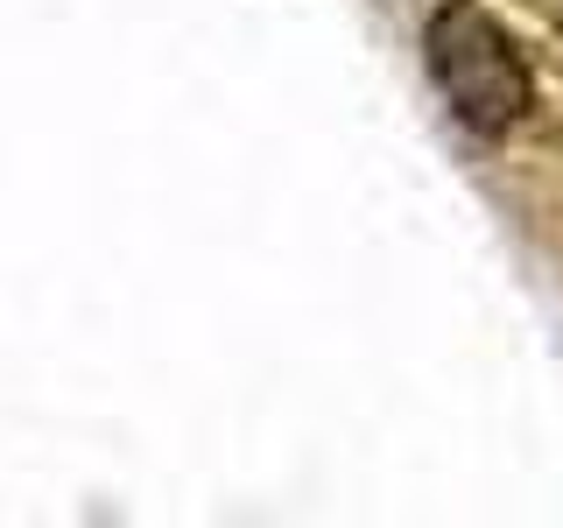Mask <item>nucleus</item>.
I'll list each match as a JSON object with an SVG mask.
<instances>
[{
    "mask_svg": "<svg viewBox=\"0 0 563 528\" xmlns=\"http://www.w3.org/2000/svg\"><path fill=\"white\" fill-rule=\"evenodd\" d=\"M430 78L472 134H507L536 99L521 43L493 22L486 0H451L430 14Z\"/></svg>",
    "mask_w": 563,
    "mask_h": 528,
    "instance_id": "obj_1",
    "label": "nucleus"
}]
</instances>
